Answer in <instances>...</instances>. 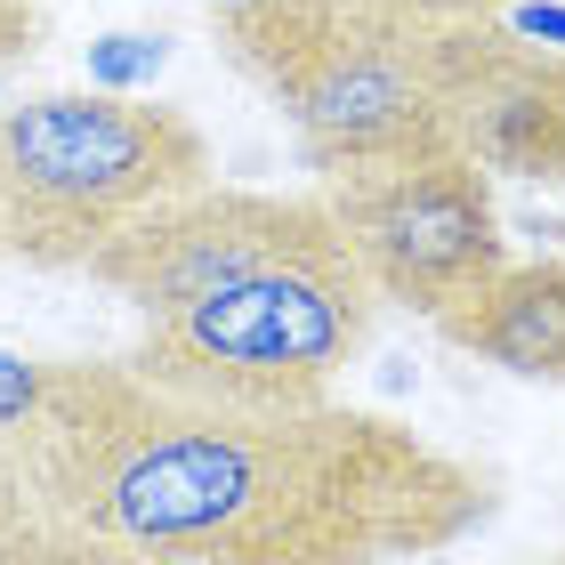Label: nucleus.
Returning <instances> with one entry per match:
<instances>
[{"label":"nucleus","instance_id":"7ed1b4c3","mask_svg":"<svg viewBox=\"0 0 565 565\" xmlns=\"http://www.w3.org/2000/svg\"><path fill=\"white\" fill-rule=\"evenodd\" d=\"M211 186L194 114L138 89H41L0 106V259L82 275L130 218Z\"/></svg>","mask_w":565,"mask_h":565},{"label":"nucleus","instance_id":"423d86ee","mask_svg":"<svg viewBox=\"0 0 565 565\" xmlns=\"http://www.w3.org/2000/svg\"><path fill=\"white\" fill-rule=\"evenodd\" d=\"M323 250H348L323 194L194 186V194L162 202V211L130 218L82 275L97 291H114L138 323H162V316H186L194 299L226 291V282H250L291 259H323Z\"/></svg>","mask_w":565,"mask_h":565},{"label":"nucleus","instance_id":"20e7f679","mask_svg":"<svg viewBox=\"0 0 565 565\" xmlns=\"http://www.w3.org/2000/svg\"><path fill=\"white\" fill-rule=\"evenodd\" d=\"M380 291L348 250L267 267L250 282L194 299L186 316L138 323L121 348L146 388L186 404H323L340 372L372 348Z\"/></svg>","mask_w":565,"mask_h":565},{"label":"nucleus","instance_id":"9b49d317","mask_svg":"<svg viewBox=\"0 0 565 565\" xmlns=\"http://www.w3.org/2000/svg\"><path fill=\"white\" fill-rule=\"evenodd\" d=\"M372 17H404V24H477V17H509L518 0H348Z\"/></svg>","mask_w":565,"mask_h":565},{"label":"nucleus","instance_id":"f03ea898","mask_svg":"<svg viewBox=\"0 0 565 565\" xmlns=\"http://www.w3.org/2000/svg\"><path fill=\"white\" fill-rule=\"evenodd\" d=\"M211 41L282 114L316 178L460 146L445 97V24L372 17L348 0H218Z\"/></svg>","mask_w":565,"mask_h":565},{"label":"nucleus","instance_id":"1a4fd4ad","mask_svg":"<svg viewBox=\"0 0 565 565\" xmlns=\"http://www.w3.org/2000/svg\"><path fill=\"white\" fill-rule=\"evenodd\" d=\"M24 565H146V557L121 550V542H106V533H82V525H41Z\"/></svg>","mask_w":565,"mask_h":565},{"label":"nucleus","instance_id":"6e6552de","mask_svg":"<svg viewBox=\"0 0 565 565\" xmlns=\"http://www.w3.org/2000/svg\"><path fill=\"white\" fill-rule=\"evenodd\" d=\"M436 331H445V348L477 355L509 380L565 388V259H509L469 299H452Z\"/></svg>","mask_w":565,"mask_h":565},{"label":"nucleus","instance_id":"ddd939ff","mask_svg":"<svg viewBox=\"0 0 565 565\" xmlns=\"http://www.w3.org/2000/svg\"><path fill=\"white\" fill-rule=\"evenodd\" d=\"M550 565H565V557H550Z\"/></svg>","mask_w":565,"mask_h":565},{"label":"nucleus","instance_id":"f257e3e1","mask_svg":"<svg viewBox=\"0 0 565 565\" xmlns=\"http://www.w3.org/2000/svg\"><path fill=\"white\" fill-rule=\"evenodd\" d=\"M484 518V469L340 396L186 404L138 388L65 493V525L146 565H404Z\"/></svg>","mask_w":565,"mask_h":565},{"label":"nucleus","instance_id":"39448f33","mask_svg":"<svg viewBox=\"0 0 565 565\" xmlns=\"http://www.w3.org/2000/svg\"><path fill=\"white\" fill-rule=\"evenodd\" d=\"M316 194L331 202V226L348 235V259L364 267L380 307H413L436 323L452 299L509 267L493 170L460 146L316 178Z\"/></svg>","mask_w":565,"mask_h":565},{"label":"nucleus","instance_id":"f8f14e48","mask_svg":"<svg viewBox=\"0 0 565 565\" xmlns=\"http://www.w3.org/2000/svg\"><path fill=\"white\" fill-rule=\"evenodd\" d=\"M49 33V0H0V65L33 57Z\"/></svg>","mask_w":565,"mask_h":565},{"label":"nucleus","instance_id":"0eeeda50","mask_svg":"<svg viewBox=\"0 0 565 565\" xmlns=\"http://www.w3.org/2000/svg\"><path fill=\"white\" fill-rule=\"evenodd\" d=\"M452 138L493 178L565 186V49H542L509 17L445 24Z\"/></svg>","mask_w":565,"mask_h":565},{"label":"nucleus","instance_id":"9d476101","mask_svg":"<svg viewBox=\"0 0 565 565\" xmlns=\"http://www.w3.org/2000/svg\"><path fill=\"white\" fill-rule=\"evenodd\" d=\"M162 57H170L162 41H146V33H114V41H97V49H89V73H97V89H138Z\"/></svg>","mask_w":565,"mask_h":565}]
</instances>
